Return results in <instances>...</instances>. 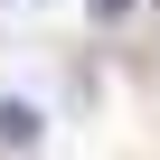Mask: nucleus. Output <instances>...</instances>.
<instances>
[{
    "label": "nucleus",
    "instance_id": "obj_2",
    "mask_svg": "<svg viewBox=\"0 0 160 160\" xmlns=\"http://www.w3.org/2000/svg\"><path fill=\"white\" fill-rule=\"evenodd\" d=\"M85 10H94V19H122V10H132V0H85Z\"/></svg>",
    "mask_w": 160,
    "mask_h": 160
},
{
    "label": "nucleus",
    "instance_id": "obj_1",
    "mask_svg": "<svg viewBox=\"0 0 160 160\" xmlns=\"http://www.w3.org/2000/svg\"><path fill=\"white\" fill-rule=\"evenodd\" d=\"M0 141H38V113L28 104H0Z\"/></svg>",
    "mask_w": 160,
    "mask_h": 160
}]
</instances>
